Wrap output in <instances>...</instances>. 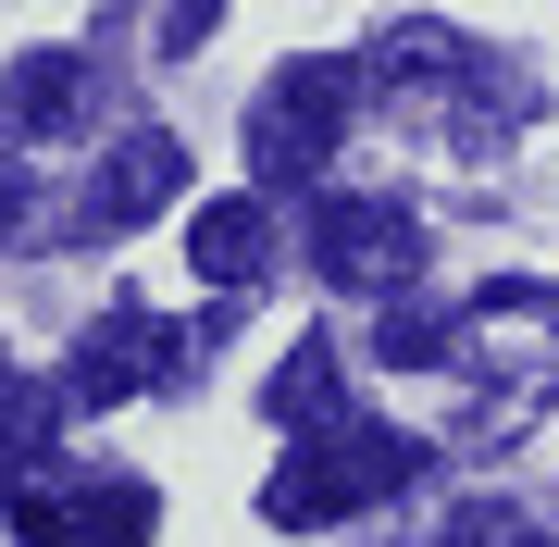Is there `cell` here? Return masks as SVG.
Masks as SVG:
<instances>
[{"mask_svg":"<svg viewBox=\"0 0 559 547\" xmlns=\"http://www.w3.org/2000/svg\"><path fill=\"white\" fill-rule=\"evenodd\" d=\"M311 262L336 274V286H411L423 224H411L399 200H323V212H311Z\"/></svg>","mask_w":559,"mask_h":547,"instance_id":"obj_2","label":"cell"},{"mask_svg":"<svg viewBox=\"0 0 559 547\" xmlns=\"http://www.w3.org/2000/svg\"><path fill=\"white\" fill-rule=\"evenodd\" d=\"M348 473H336V448H299V461H274V486H261V523H286V535H323V523H348Z\"/></svg>","mask_w":559,"mask_h":547,"instance_id":"obj_6","label":"cell"},{"mask_svg":"<svg viewBox=\"0 0 559 547\" xmlns=\"http://www.w3.org/2000/svg\"><path fill=\"white\" fill-rule=\"evenodd\" d=\"M323 448H336V473H348V498L373 510V498H399L423 461H436V448L423 436H399V424H323Z\"/></svg>","mask_w":559,"mask_h":547,"instance_id":"obj_8","label":"cell"},{"mask_svg":"<svg viewBox=\"0 0 559 547\" xmlns=\"http://www.w3.org/2000/svg\"><path fill=\"white\" fill-rule=\"evenodd\" d=\"M373 348H385V361H436V348H448V311L399 286V299H385V336H373Z\"/></svg>","mask_w":559,"mask_h":547,"instance_id":"obj_13","label":"cell"},{"mask_svg":"<svg viewBox=\"0 0 559 547\" xmlns=\"http://www.w3.org/2000/svg\"><path fill=\"white\" fill-rule=\"evenodd\" d=\"M348 100H360L348 62H274L249 87V175L261 187H311L336 163V138H348Z\"/></svg>","mask_w":559,"mask_h":547,"instance_id":"obj_1","label":"cell"},{"mask_svg":"<svg viewBox=\"0 0 559 547\" xmlns=\"http://www.w3.org/2000/svg\"><path fill=\"white\" fill-rule=\"evenodd\" d=\"M373 75H385V87H460L473 50L436 38V25H385V38H373Z\"/></svg>","mask_w":559,"mask_h":547,"instance_id":"obj_11","label":"cell"},{"mask_svg":"<svg viewBox=\"0 0 559 547\" xmlns=\"http://www.w3.org/2000/svg\"><path fill=\"white\" fill-rule=\"evenodd\" d=\"M162 535V498L150 486H87L75 498V547H150Z\"/></svg>","mask_w":559,"mask_h":547,"instance_id":"obj_12","label":"cell"},{"mask_svg":"<svg viewBox=\"0 0 559 547\" xmlns=\"http://www.w3.org/2000/svg\"><path fill=\"white\" fill-rule=\"evenodd\" d=\"M336 385H348V361H336L323 336H299V348L274 361V385H261V411H274L286 436H323V424H348V411H336Z\"/></svg>","mask_w":559,"mask_h":547,"instance_id":"obj_7","label":"cell"},{"mask_svg":"<svg viewBox=\"0 0 559 547\" xmlns=\"http://www.w3.org/2000/svg\"><path fill=\"white\" fill-rule=\"evenodd\" d=\"M187 262H200L212 286H261L274 274V212L261 200H200L187 212Z\"/></svg>","mask_w":559,"mask_h":547,"instance_id":"obj_5","label":"cell"},{"mask_svg":"<svg viewBox=\"0 0 559 547\" xmlns=\"http://www.w3.org/2000/svg\"><path fill=\"white\" fill-rule=\"evenodd\" d=\"M75 50H25L13 75H0V124H13V138H38V124H75Z\"/></svg>","mask_w":559,"mask_h":547,"instance_id":"obj_10","label":"cell"},{"mask_svg":"<svg viewBox=\"0 0 559 547\" xmlns=\"http://www.w3.org/2000/svg\"><path fill=\"white\" fill-rule=\"evenodd\" d=\"M25 200H38V175H25V163H0V237L25 224Z\"/></svg>","mask_w":559,"mask_h":547,"instance_id":"obj_16","label":"cell"},{"mask_svg":"<svg viewBox=\"0 0 559 547\" xmlns=\"http://www.w3.org/2000/svg\"><path fill=\"white\" fill-rule=\"evenodd\" d=\"M13 547H75V510L38 498V486H13Z\"/></svg>","mask_w":559,"mask_h":547,"instance_id":"obj_14","label":"cell"},{"mask_svg":"<svg viewBox=\"0 0 559 547\" xmlns=\"http://www.w3.org/2000/svg\"><path fill=\"white\" fill-rule=\"evenodd\" d=\"M62 411H75V385H25V373H0V473H13V486L50 461Z\"/></svg>","mask_w":559,"mask_h":547,"instance_id":"obj_9","label":"cell"},{"mask_svg":"<svg viewBox=\"0 0 559 547\" xmlns=\"http://www.w3.org/2000/svg\"><path fill=\"white\" fill-rule=\"evenodd\" d=\"M175 324H162V311H100V324H87L75 336V373H62V385H75V411H112V399H138V385L150 373H175Z\"/></svg>","mask_w":559,"mask_h":547,"instance_id":"obj_3","label":"cell"},{"mask_svg":"<svg viewBox=\"0 0 559 547\" xmlns=\"http://www.w3.org/2000/svg\"><path fill=\"white\" fill-rule=\"evenodd\" d=\"M175 200H187V150L162 138V124H138V138H112L100 187H87V224L124 237V224H150V212H175Z\"/></svg>","mask_w":559,"mask_h":547,"instance_id":"obj_4","label":"cell"},{"mask_svg":"<svg viewBox=\"0 0 559 547\" xmlns=\"http://www.w3.org/2000/svg\"><path fill=\"white\" fill-rule=\"evenodd\" d=\"M436 547H522V523H510V510H498V498H473V510H460V523H448Z\"/></svg>","mask_w":559,"mask_h":547,"instance_id":"obj_15","label":"cell"}]
</instances>
